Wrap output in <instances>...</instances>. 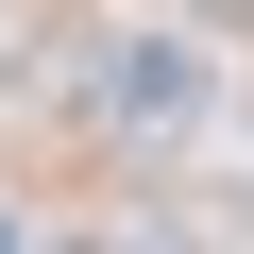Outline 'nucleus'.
<instances>
[{
  "label": "nucleus",
  "instance_id": "f257e3e1",
  "mask_svg": "<svg viewBox=\"0 0 254 254\" xmlns=\"http://www.w3.org/2000/svg\"><path fill=\"white\" fill-rule=\"evenodd\" d=\"M102 119H119V136H187V119L220 102V68L187 51V34H136V51H102V85H85Z\"/></svg>",
  "mask_w": 254,
  "mask_h": 254
},
{
  "label": "nucleus",
  "instance_id": "f03ea898",
  "mask_svg": "<svg viewBox=\"0 0 254 254\" xmlns=\"http://www.w3.org/2000/svg\"><path fill=\"white\" fill-rule=\"evenodd\" d=\"M0 254H17V220H0Z\"/></svg>",
  "mask_w": 254,
  "mask_h": 254
}]
</instances>
